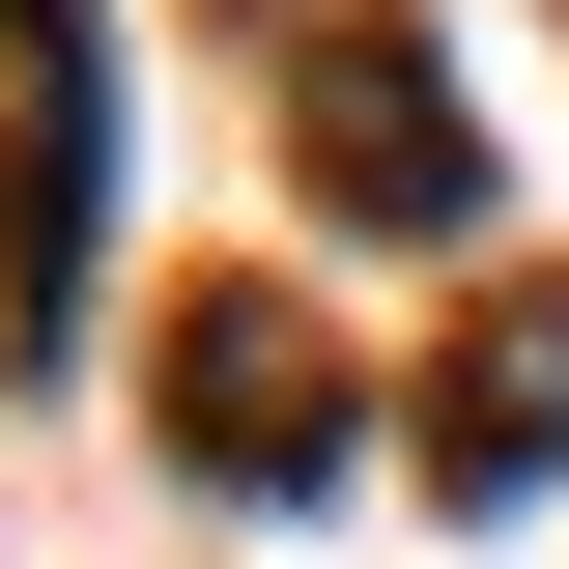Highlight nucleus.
Instances as JSON below:
<instances>
[{"label": "nucleus", "instance_id": "1", "mask_svg": "<svg viewBox=\"0 0 569 569\" xmlns=\"http://www.w3.org/2000/svg\"><path fill=\"white\" fill-rule=\"evenodd\" d=\"M284 114H313V200H342L370 257H456V228H485V114L427 58V0H313V29H284Z\"/></svg>", "mask_w": 569, "mask_h": 569}, {"label": "nucleus", "instance_id": "2", "mask_svg": "<svg viewBox=\"0 0 569 569\" xmlns=\"http://www.w3.org/2000/svg\"><path fill=\"white\" fill-rule=\"evenodd\" d=\"M86 257H114V29L86 0H0V342H86Z\"/></svg>", "mask_w": 569, "mask_h": 569}, {"label": "nucleus", "instance_id": "3", "mask_svg": "<svg viewBox=\"0 0 569 569\" xmlns=\"http://www.w3.org/2000/svg\"><path fill=\"white\" fill-rule=\"evenodd\" d=\"M171 456H200V485H342V370L284 342V313H171Z\"/></svg>", "mask_w": 569, "mask_h": 569}, {"label": "nucleus", "instance_id": "4", "mask_svg": "<svg viewBox=\"0 0 569 569\" xmlns=\"http://www.w3.org/2000/svg\"><path fill=\"white\" fill-rule=\"evenodd\" d=\"M427 485H456V512H541V485H569V257L427 370Z\"/></svg>", "mask_w": 569, "mask_h": 569}]
</instances>
